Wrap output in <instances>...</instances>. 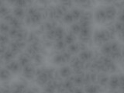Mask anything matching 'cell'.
<instances>
[{
  "label": "cell",
  "mask_w": 124,
  "mask_h": 93,
  "mask_svg": "<svg viewBox=\"0 0 124 93\" xmlns=\"http://www.w3.org/2000/svg\"><path fill=\"white\" fill-rule=\"evenodd\" d=\"M114 37L108 32V30H100L97 31L95 33V42L97 44H103L108 42Z\"/></svg>",
  "instance_id": "6da1fadb"
},
{
  "label": "cell",
  "mask_w": 124,
  "mask_h": 93,
  "mask_svg": "<svg viewBox=\"0 0 124 93\" xmlns=\"http://www.w3.org/2000/svg\"><path fill=\"white\" fill-rule=\"evenodd\" d=\"M34 72H35V68L33 65L28 64L27 65L23 67V74L26 78L27 79H32L34 76Z\"/></svg>",
  "instance_id": "7a4b0ae2"
},
{
  "label": "cell",
  "mask_w": 124,
  "mask_h": 93,
  "mask_svg": "<svg viewBox=\"0 0 124 93\" xmlns=\"http://www.w3.org/2000/svg\"><path fill=\"white\" fill-rule=\"evenodd\" d=\"M6 68L11 73H17L18 71H19L21 67L19 64L18 63V61H8L6 62Z\"/></svg>",
  "instance_id": "3957f363"
},
{
  "label": "cell",
  "mask_w": 124,
  "mask_h": 93,
  "mask_svg": "<svg viewBox=\"0 0 124 93\" xmlns=\"http://www.w3.org/2000/svg\"><path fill=\"white\" fill-rule=\"evenodd\" d=\"M104 10H105V13H106V19L108 21L113 20L114 18L116 16V15H117V11H116V8L114 6H108L105 8Z\"/></svg>",
  "instance_id": "277c9868"
},
{
  "label": "cell",
  "mask_w": 124,
  "mask_h": 93,
  "mask_svg": "<svg viewBox=\"0 0 124 93\" xmlns=\"http://www.w3.org/2000/svg\"><path fill=\"white\" fill-rule=\"evenodd\" d=\"M80 59L83 62H88V61H91L93 58V54L91 50H81L79 54V57Z\"/></svg>",
  "instance_id": "5b68a950"
},
{
  "label": "cell",
  "mask_w": 124,
  "mask_h": 93,
  "mask_svg": "<svg viewBox=\"0 0 124 93\" xmlns=\"http://www.w3.org/2000/svg\"><path fill=\"white\" fill-rule=\"evenodd\" d=\"M108 86L112 89V90H115L117 89L119 87V76L117 75H113L110 78H108Z\"/></svg>",
  "instance_id": "8992f818"
},
{
  "label": "cell",
  "mask_w": 124,
  "mask_h": 93,
  "mask_svg": "<svg viewBox=\"0 0 124 93\" xmlns=\"http://www.w3.org/2000/svg\"><path fill=\"white\" fill-rule=\"evenodd\" d=\"M95 18L98 22H100V23L106 22L107 19H106V13H105L104 9H100L97 10L95 14Z\"/></svg>",
  "instance_id": "52a82bcc"
},
{
  "label": "cell",
  "mask_w": 124,
  "mask_h": 93,
  "mask_svg": "<svg viewBox=\"0 0 124 93\" xmlns=\"http://www.w3.org/2000/svg\"><path fill=\"white\" fill-rule=\"evenodd\" d=\"M27 50V54L30 55V57L34 55V54H38L40 51V46L37 44H30L29 46L26 49Z\"/></svg>",
  "instance_id": "ba28073f"
},
{
  "label": "cell",
  "mask_w": 124,
  "mask_h": 93,
  "mask_svg": "<svg viewBox=\"0 0 124 93\" xmlns=\"http://www.w3.org/2000/svg\"><path fill=\"white\" fill-rule=\"evenodd\" d=\"M30 55H28L27 54H23L19 56V60H18V63L19 64V65H20V67L23 68V67H24V66L27 65L28 64H30Z\"/></svg>",
  "instance_id": "9c48e42d"
},
{
  "label": "cell",
  "mask_w": 124,
  "mask_h": 93,
  "mask_svg": "<svg viewBox=\"0 0 124 93\" xmlns=\"http://www.w3.org/2000/svg\"><path fill=\"white\" fill-rule=\"evenodd\" d=\"M108 77L106 75V73H102L100 74V75H98V77H97V82L100 85V86H106V85L108 84Z\"/></svg>",
  "instance_id": "30bf717a"
},
{
  "label": "cell",
  "mask_w": 124,
  "mask_h": 93,
  "mask_svg": "<svg viewBox=\"0 0 124 93\" xmlns=\"http://www.w3.org/2000/svg\"><path fill=\"white\" fill-rule=\"evenodd\" d=\"M67 13V7L61 5L55 8V19H60Z\"/></svg>",
  "instance_id": "8fae6325"
},
{
  "label": "cell",
  "mask_w": 124,
  "mask_h": 93,
  "mask_svg": "<svg viewBox=\"0 0 124 93\" xmlns=\"http://www.w3.org/2000/svg\"><path fill=\"white\" fill-rule=\"evenodd\" d=\"M30 16V21H31V23H33V24H37V23H39L42 19V14L41 13H40L39 11H36L33 14L29 16Z\"/></svg>",
  "instance_id": "7c38bea8"
},
{
  "label": "cell",
  "mask_w": 124,
  "mask_h": 93,
  "mask_svg": "<svg viewBox=\"0 0 124 93\" xmlns=\"http://www.w3.org/2000/svg\"><path fill=\"white\" fill-rule=\"evenodd\" d=\"M64 35V30L62 27L56 26L54 28V39H56V40H63Z\"/></svg>",
  "instance_id": "4fadbf2b"
},
{
  "label": "cell",
  "mask_w": 124,
  "mask_h": 93,
  "mask_svg": "<svg viewBox=\"0 0 124 93\" xmlns=\"http://www.w3.org/2000/svg\"><path fill=\"white\" fill-rule=\"evenodd\" d=\"M71 75H72V70L70 67H68V66H64V67L61 68L59 71L60 77L67 78H68Z\"/></svg>",
  "instance_id": "5bb4252c"
},
{
  "label": "cell",
  "mask_w": 124,
  "mask_h": 93,
  "mask_svg": "<svg viewBox=\"0 0 124 93\" xmlns=\"http://www.w3.org/2000/svg\"><path fill=\"white\" fill-rule=\"evenodd\" d=\"M14 56H15V54L11 51L9 49H7L5 52H4V54H2V56H0L2 58V60L3 62H8V61H12L14 58Z\"/></svg>",
  "instance_id": "9a60e30c"
},
{
  "label": "cell",
  "mask_w": 124,
  "mask_h": 93,
  "mask_svg": "<svg viewBox=\"0 0 124 93\" xmlns=\"http://www.w3.org/2000/svg\"><path fill=\"white\" fill-rule=\"evenodd\" d=\"M11 77V72L7 70L6 68H0V80L3 81H8Z\"/></svg>",
  "instance_id": "2e32d148"
},
{
  "label": "cell",
  "mask_w": 124,
  "mask_h": 93,
  "mask_svg": "<svg viewBox=\"0 0 124 93\" xmlns=\"http://www.w3.org/2000/svg\"><path fill=\"white\" fill-rule=\"evenodd\" d=\"M13 16L16 18H18L19 19H23L25 16V11L22 7L16 6L13 9Z\"/></svg>",
  "instance_id": "e0dca14e"
},
{
  "label": "cell",
  "mask_w": 124,
  "mask_h": 93,
  "mask_svg": "<svg viewBox=\"0 0 124 93\" xmlns=\"http://www.w3.org/2000/svg\"><path fill=\"white\" fill-rule=\"evenodd\" d=\"M9 25L10 26V27L12 28H15V29H20L21 28V21L20 19L18 18H16L15 16H13L11 20L9 22Z\"/></svg>",
  "instance_id": "ac0fdd59"
},
{
  "label": "cell",
  "mask_w": 124,
  "mask_h": 93,
  "mask_svg": "<svg viewBox=\"0 0 124 93\" xmlns=\"http://www.w3.org/2000/svg\"><path fill=\"white\" fill-rule=\"evenodd\" d=\"M78 34H79V37H90V34H91L90 26H81L80 32Z\"/></svg>",
  "instance_id": "d6986e66"
},
{
  "label": "cell",
  "mask_w": 124,
  "mask_h": 93,
  "mask_svg": "<svg viewBox=\"0 0 124 93\" xmlns=\"http://www.w3.org/2000/svg\"><path fill=\"white\" fill-rule=\"evenodd\" d=\"M9 50H10L12 52H13L15 55L19 53V51L21 50V49L19 47V46L17 44V43L16 40H13L10 43H9Z\"/></svg>",
  "instance_id": "ffe728a7"
},
{
  "label": "cell",
  "mask_w": 124,
  "mask_h": 93,
  "mask_svg": "<svg viewBox=\"0 0 124 93\" xmlns=\"http://www.w3.org/2000/svg\"><path fill=\"white\" fill-rule=\"evenodd\" d=\"M26 41L30 43V44H39V40H38L37 36L33 33L27 34L26 38Z\"/></svg>",
  "instance_id": "44dd1931"
},
{
  "label": "cell",
  "mask_w": 124,
  "mask_h": 93,
  "mask_svg": "<svg viewBox=\"0 0 124 93\" xmlns=\"http://www.w3.org/2000/svg\"><path fill=\"white\" fill-rule=\"evenodd\" d=\"M102 53L104 54V55L106 56H109L110 54H111V45H110V43H105V44H103L102 46Z\"/></svg>",
  "instance_id": "7402d4cb"
},
{
  "label": "cell",
  "mask_w": 124,
  "mask_h": 93,
  "mask_svg": "<svg viewBox=\"0 0 124 93\" xmlns=\"http://www.w3.org/2000/svg\"><path fill=\"white\" fill-rule=\"evenodd\" d=\"M68 51H69L71 54H77L78 52L80 51L78 44V43H72L71 44H68Z\"/></svg>",
  "instance_id": "603a6c76"
},
{
  "label": "cell",
  "mask_w": 124,
  "mask_h": 93,
  "mask_svg": "<svg viewBox=\"0 0 124 93\" xmlns=\"http://www.w3.org/2000/svg\"><path fill=\"white\" fill-rule=\"evenodd\" d=\"M73 83L76 86H81L83 84V75H73Z\"/></svg>",
  "instance_id": "cb8c5ba5"
},
{
  "label": "cell",
  "mask_w": 124,
  "mask_h": 93,
  "mask_svg": "<svg viewBox=\"0 0 124 93\" xmlns=\"http://www.w3.org/2000/svg\"><path fill=\"white\" fill-rule=\"evenodd\" d=\"M11 91L13 92H25L26 85L23 83H17L11 87Z\"/></svg>",
  "instance_id": "d4e9b609"
},
{
  "label": "cell",
  "mask_w": 124,
  "mask_h": 93,
  "mask_svg": "<svg viewBox=\"0 0 124 93\" xmlns=\"http://www.w3.org/2000/svg\"><path fill=\"white\" fill-rule=\"evenodd\" d=\"M64 41L65 42V44L68 45V44H71L72 43L75 42V35H74L73 33H71L70 32L68 34H66L64 35Z\"/></svg>",
  "instance_id": "484cf974"
},
{
  "label": "cell",
  "mask_w": 124,
  "mask_h": 93,
  "mask_svg": "<svg viewBox=\"0 0 124 93\" xmlns=\"http://www.w3.org/2000/svg\"><path fill=\"white\" fill-rule=\"evenodd\" d=\"M9 29H10V26L9 25V23H7L6 22L0 23V33L8 34Z\"/></svg>",
  "instance_id": "4316f807"
},
{
  "label": "cell",
  "mask_w": 124,
  "mask_h": 93,
  "mask_svg": "<svg viewBox=\"0 0 124 93\" xmlns=\"http://www.w3.org/2000/svg\"><path fill=\"white\" fill-rule=\"evenodd\" d=\"M53 61L54 64H62L66 63V61L64 60L63 55H62V54H56L53 58Z\"/></svg>",
  "instance_id": "83f0119b"
},
{
  "label": "cell",
  "mask_w": 124,
  "mask_h": 93,
  "mask_svg": "<svg viewBox=\"0 0 124 93\" xmlns=\"http://www.w3.org/2000/svg\"><path fill=\"white\" fill-rule=\"evenodd\" d=\"M63 85H64V87L65 88L66 92H71L72 91V88H74V83L71 79L67 78V80L63 82Z\"/></svg>",
  "instance_id": "f1b7e54d"
},
{
  "label": "cell",
  "mask_w": 124,
  "mask_h": 93,
  "mask_svg": "<svg viewBox=\"0 0 124 93\" xmlns=\"http://www.w3.org/2000/svg\"><path fill=\"white\" fill-rule=\"evenodd\" d=\"M85 92H97L99 91V87L98 85H93V84H90L85 86Z\"/></svg>",
  "instance_id": "f546056e"
},
{
  "label": "cell",
  "mask_w": 124,
  "mask_h": 93,
  "mask_svg": "<svg viewBox=\"0 0 124 93\" xmlns=\"http://www.w3.org/2000/svg\"><path fill=\"white\" fill-rule=\"evenodd\" d=\"M55 46L57 50H64L66 48V46H67V44H66L65 42L64 41V39L63 40H57L56 44H55Z\"/></svg>",
  "instance_id": "4dcf8cb0"
},
{
  "label": "cell",
  "mask_w": 124,
  "mask_h": 93,
  "mask_svg": "<svg viewBox=\"0 0 124 93\" xmlns=\"http://www.w3.org/2000/svg\"><path fill=\"white\" fill-rule=\"evenodd\" d=\"M9 43V37L8 34L0 33V44L7 45Z\"/></svg>",
  "instance_id": "1f68e13d"
},
{
  "label": "cell",
  "mask_w": 124,
  "mask_h": 93,
  "mask_svg": "<svg viewBox=\"0 0 124 93\" xmlns=\"http://www.w3.org/2000/svg\"><path fill=\"white\" fill-rule=\"evenodd\" d=\"M80 29H81V26L79 25V23H74L71 26V31H70V32L73 33L74 35L78 34L80 32Z\"/></svg>",
  "instance_id": "d6a6232c"
},
{
  "label": "cell",
  "mask_w": 124,
  "mask_h": 93,
  "mask_svg": "<svg viewBox=\"0 0 124 93\" xmlns=\"http://www.w3.org/2000/svg\"><path fill=\"white\" fill-rule=\"evenodd\" d=\"M63 20L66 23H73L74 21V19H73V16L71 13H66L64 16H63Z\"/></svg>",
  "instance_id": "836d02e7"
},
{
  "label": "cell",
  "mask_w": 124,
  "mask_h": 93,
  "mask_svg": "<svg viewBox=\"0 0 124 93\" xmlns=\"http://www.w3.org/2000/svg\"><path fill=\"white\" fill-rule=\"evenodd\" d=\"M71 15H72V16H73V19H74V20H78V19H80L81 17V14H82V12L80 11L79 9H73L71 11Z\"/></svg>",
  "instance_id": "e575fe53"
},
{
  "label": "cell",
  "mask_w": 124,
  "mask_h": 93,
  "mask_svg": "<svg viewBox=\"0 0 124 93\" xmlns=\"http://www.w3.org/2000/svg\"><path fill=\"white\" fill-rule=\"evenodd\" d=\"M30 58H31V59H32L37 64H41L42 60H43L42 56H41L39 53H38V54H34V55H33V56H31Z\"/></svg>",
  "instance_id": "d590c367"
},
{
  "label": "cell",
  "mask_w": 124,
  "mask_h": 93,
  "mask_svg": "<svg viewBox=\"0 0 124 93\" xmlns=\"http://www.w3.org/2000/svg\"><path fill=\"white\" fill-rule=\"evenodd\" d=\"M113 26H114V28H115V30H116V33H123V23H122V22L117 21Z\"/></svg>",
  "instance_id": "8d00e7d4"
},
{
  "label": "cell",
  "mask_w": 124,
  "mask_h": 93,
  "mask_svg": "<svg viewBox=\"0 0 124 93\" xmlns=\"http://www.w3.org/2000/svg\"><path fill=\"white\" fill-rule=\"evenodd\" d=\"M10 13L9 9H8L6 6H5L4 5H2V6H0V17H4L5 16H6L7 14H9Z\"/></svg>",
  "instance_id": "74e56055"
},
{
  "label": "cell",
  "mask_w": 124,
  "mask_h": 93,
  "mask_svg": "<svg viewBox=\"0 0 124 93\" xmlns=\"http://www.w3.org/2000/svg\"><path fill=\"white\" fill-rule=\"evenodd\" d=\"M18 30L19 29H15V28H12V27H10L9 33H8V36H9V37L15 39L16 37V35H17Z\"/></svg>",
  "instance_id": "f35d334b"
},
{
  "label": "cell",
  "mask_w": 124,
  "mask_h": 93,
  "mask_svg": "<svg viewBox=\"0 0 124 93\" xmlns=\"http://www.w3.org/2000/svg\"><path fill=\"white\" fill-rule=\"evenodd\" d=\"M62 55H63L66 62L70 61V60H71V54L69 51H68V50L67 51H64L63 53H62Z\"/></svg>",
  "instance_id": "ab89813d"
},
{
  "label": "cell",
  "mask_w": 124,
  "mask_h": 93,
  "mask_svg": "<svg viewBox=\"0 0 124 93\" xmlns=\"http://www.w3.org/2000/svg\"><path fill=\"white\" fill-rule=\"evenodd\" d=\"M15 5L16 6H19V7H24L26 6V2L25 1V0H16L15 1Z\"/></svg>",
  "instance_id": "60d3db41"
},
{
  "label": "cell",
  "mask_w": 124,
  "mask_h": 93,
  "mask_svg": "<svg viewBox=\"0 0 124 93\" xmlns=\"http://www.w3.org/2000/svg\"><path fill=\"white\" fill-rule=\"evenodd\" d=\"M46 37H47V38L50 39V40L54 39V29L46 31Z\"/></svg>",
  "instance_id": "b9f144b4"
},
{
  "label": "cell",
  "mask_w": 124,
  "mask_h": 93,
  "mask_svg": "<svg viewBox=\"0 0 124 93\" xmlns=\"http://www.w3.org/2000/svg\"><path fill=\"white\" fill-rule=\"evenodd\" d=\"M13 14L9 13V14H7L6 16H5L3 17V20H4V22H6V23H9V22L11 20L12 18H13Z\"/></svg>",
  "instance_id": "7bdbcfd3"
},
{
  "label": "cell",
  "mask_w": 124,
  "mask_h": 93,
  "mask_svg": "<svg viewBox=\"0 0 124 93\" xmlns=\"http://www.w3.org/2000/svg\"><path fill=\"white\" fill-rule=\"evenodd\" d=\"M36 11H37V9H36V8H34V7H30L29 9H27V15H28V16L32 15V14H33Z\"/></svg>",
  "instance_id": "ee69618b"
},
{
  "label": "cell",
  "mask_w": 124,
  "mask_h": 93,
  "mask_svg": "<svg viewBox=\"0 0 124 93\" xmlns=\"http://www.w3.org/2000/svg\"><path fill=\"white\" fill-rule=\"evenodd\" d=\"M7 50V46L6 45H3V44H0V56H2L4 54V52Z\"/></svg>",
  "instance_id": "f6af8a7d"
},
{
  "label": "cell",
  "mask_w": 124,
  "mask_h": 93,
  "mask_svg": "<svg viewBox=\"0 0 124 93\" xmlns=\"http://www.w3.org/2000/svg\"><path fill=\"white\" fill-rule=\"evenodd\" d=\"M119 87L120 88H123V83H124V78L123 75L119 76Z\"/></svg>",
  "instance_id": "bcb514c9"
},
{
  "label": "cell",
  "mask_w": 124,
  "mask_h": 93,
  "mask_svg": "<svg viewBox=\"0 0 124 93\" xmlns=\"http://www.w3.org/2000/svg\"><path fill=\"white\" fill-rule=\"evenodd\" d=\"M123 15L122 12H120L117 14V19H118V21L119 22H122L123 23Z\"/></svg>",
  "instance_id": "7dc6e473"
},
{
  "label": "cell",
  "mask_w": 124,
  "mask_h": 93,
  "mask_svg": "<svg viewBox=\"0 0 124 93\" xmlns=\"http://www.w3.org/2000/svg\"><path fill=\"white\" fill-rule=\"evenodd\" d=\"M15 1H16V0H6V2H8L10 3V4H14L15 3Z\"/></svg>",
  "instance_id": "c3c4849f"
},
{
  "label": "cell",
  "mask_w": 124,
  "mask_h": 93,
  "mask_svg": "<svg viewBox=\"0 0 124 93\" xmlns=\"http://www.w3.org/2000/svg\"><path fill=\"white\" fill-rule=\"evenodd\" d=\"M3 5V0H0V6H2Z\"/></svg>",
  "instance_id": "681fc988"
},
{
  "label": "cell",
  "mask_w": 124,
  "mask_h": 93,
  "mask_svg": "<svg viewBox=\"0 0 124 93\" xmlns=\"http://www.w3.org/2000/svg\"><path fill=\"white\" fill-rule=\"evenodd\" d=\"M25 1L26 2V3H29V2H31L33 1V0H25Z\"/></svg>",
  "instance_id": "f907efd6"
},
{
  "label": "cell",
  "mask_w": 124,
  "mask_h": 93,
  "mask_svg": "<svg viewBox=\"0 0 124 93\" xmlns=\"http://www.w3.org/2000/svg\"><path fill=\"white\" fill-rule=\"evenodd\" d=\"M105 1H106V2H112V1H113V0H105Z\"/></svg>",
  "instance_id": "816d5d0a"
}]
</instances>
